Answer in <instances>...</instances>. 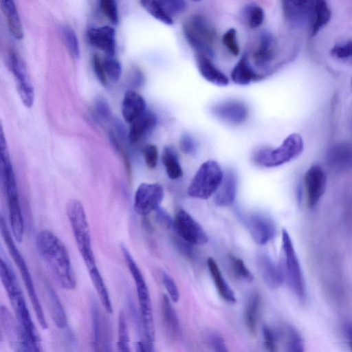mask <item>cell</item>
<instances>
[{
  "label": "cell",
  "instance_id": "obj_1",
  "mask_svg": "<svg viewBox=\"0 0 352 352\" xmlns=\"http://www.w3.org/2000/svg\"><path fill=\"white\" fill-rule=\"evenodd\" d=\"M38 252L50 270L58 285L72 290L76 287V278L68 250L63 241L52 232L43 230L36 236Z\"/></svg>",
  "mask_w": 352,
  "mask_h": 352
},
{
  "label": "cell",
  "instance_id": "obj_2",
  "mask_svg": "<svg viewBox=\"0 0 352 352\" xmlns=\"http://www.w3.org/2000/svg\"><path fill=\"white\" fill-rule=\"evenodd\" d=\"M0 276L15 317L32 342L41 351L39 336L32 322L21 287L11 267L3 258H1Z\"/></svg>",
  "mask_w": 352,
  "mask_h": 352
},
{
  "label": "cell",
  "instance_id": "obj_3",
  "mask_svg": "<svg viewBox=\"0 0 352 352\" xmlns=\"http://www.w3.org/2000/svg\"><path fill=\"white\" fill-rule=\"evenodd\" d=\"M121 250L135 285L145 340L153 344L155 328L151 300L147 285L139 267L128 249L122 245Z\"/></svg>",
  "mask_w": 352,
  "mask_h": 352
},
{
  "label": "cell",
  "instance_id": "obj_4",
  "mask_svg": "<svg viewBox=\"0 0 352 352\" xmlns=\"http://www.w3.org/2000/svg\"><path fill=\"white\" fill-rule=\"evenodd\" d=\"M1 234L7 249L12 258V260L17 266L20 275L23 278V283L28 293L29 298L34 308L37 320L41 327L45 329L47 328V324L41 305L36 294L32 276L23 256L14 242L6 222L2 217L1 218Z\"/></svg>",
  "mask_w": 352,
  "mask_h": 352
},
{
  "label": "cell",
  "instance_id": "obj_5",
  "mask_svg": "<svg viewBox=\"0 0 352 352\" xmlns=\"http://www.w3.org/2000/svg\"><path fill=\"white\" fill-rule=\"evenodd\" d=\"M183 32L195 54L213 56L215 30L205 17L195 14L187 19L183 24Z\"/></svg>",
  "mask_w": 352,
  "mask_h": 352
},
{
  "label": "cell",
  "instance_id": "obj_6",
  "mask_svg": "<svg viewBox=\"0 0 352 352\" xmlns=\"http://www.w3.org/2000/svg\"><path fill=\"white\" fill-rule=\"evenodd\" d=\"M1 161L11 230L14 239L20 243L23 238L24 222L19 201L15 175L10 157H3Z\"/></svg>",
  "mask_w": 352,
  "mask_h": 352
},
{
  "label": "cell",
  "instance_id": "obj_7",
  "mask_svg": "<svg viewBox=\"0 0 352 352\" xmlns=\"http://www.w3.org/2000/svg\"><path fill=\"white\" fill-rule=\"evenodd\" d=\"M67 215L78 249L84 262L95 260L89 226L82 204L77 199L70 200L67 206Z\"/></svg>",
  "mask_w": 352,
  "mask_h": 352
},
{
  "label": "cell",
  "instance_id": "obj_8",
  "mask_svg": "<svg viewBox=\"0 0 352 352\" xmlns=\"http://www.w3.org/2000/svg\"><path fill=\"white\" fill-rule=\"evenodd\" d=\"M303 151V140L298 133L289 135L277 148H261L254 155L256 164L264 167H275L297 157Z\"/></svg>",
  "mask_w": 352,
  "mask_h": 352
},
{
  "label": "cell",
  "instance_id": "obj_9",
  "mask_svg": "<svg viewBox=\"0 0 352 352\" xmlns=\"http://www.w3.org/2000/svg\"><path fill=\"white\" fill-rule=\"evenodd\" d=\"M223 177V173L219 164L214 160H208L196 172L187 193L193 198L207 199L214 194Z\"/></svg>",
  "mask_w": 352,
  "mask_h": 352
},
{
  "label": "cell",
  "instance_id": "obj_10",
  "mask_svg": "<svg viewBox=\"0 0 352 352\" xmlns=\"http://www.w3.org/2000/svg\"><path fill=\"white\" fill-rule=\"evenodd\" d=\"M282 244L284 252V261L282 266L284 277L296 296L303 302L306 299V287L303 274L292 241L285 229L282 231Z\"/></svg>",
  "mask_w": 352,
  "mask_h": 352
},
{
  "label": "cell",
  "instance_id": "obj_11",
  "mask_svg": "<svg viewBox=\"0 0 352 352\" xmlns=\"http://www.w3.org/2000/svg\"><path fill=\"white\" fill-rule=\"evenodd\" d=\"M0 311L1 327L10 346L16 351H40L7 307L2 305Z\"/></svg>",
  "mask_w": 352,
  "mask_h": 352
},
{
  "label": "cell",
  "instance_id": "obj_12",
  "mask_svg": "<svg viewBox=\"0 0 352 352\" xmlns=\"http://www.w3.org/2000/svg\"><path fill=\"white\" fill-rule=\"evenodd\" d=\"M173 226L179 237L189 245H201L208 242L207 234L202 227L183 209L176 212Z\"/></svg>",
  "mask_w": 352,
  "mask_h": 352
},
{
  "label": "cell",
  "instance_id": "obj_13",
  "mask_svg": "<svg viewBox=\"0 0 352 352\" xmlns=\"http://www.w3.org/2000/svg\"><path fill=\"white\" fill-rule=\"evenodd\" d=\"M164 189L157 183H142L134 196V210L137 214L146 216L156 210L163 199Z\"/></svg>",
  "mask_w": 352,
  "mask_h": 352
},
{
  "label": "cell",
  "instance_id": "obj_14",
  "mask_svg": "<svg viewBox=\"0 0 352 352\" xmlns=\"http://www.w3.org/2000/svg\"><path fill=\"white\" fill-rule=\"evenodd\" d=\"M316 0H281L284 16L295 26L308 25L310 28L315 13Z\"/></svg>",
  "mask_w": 352,
  "mask_h": 352
},
{
  "label": "cell",
  "instance_id": "obj_15",
  "mask_svg": "<svg viewBox=\"0 0 352 352\" xmlns=\"http://www.w3.org/2000/svg\"><path fill=\"white\" fill-rule=\"evenodd\" d=\"M92 346L95 351H111V333L109 322L98 304L91 305Z\"/></svg>",
  "mask_w": 352,
  "mask_h": 352
},
{
  "label": "cell",
  "instance_id": "obj_16",
  "mask_svg": "<svg viewBox=\"0 0 352 352\" xmlns=\"http://www.w3.org/2000/svg\"><path fill=\"white\" fill-rule=\"evenodd\" d=\"M10 65L14 76L19 97L26 107H31L34 100V91L27 74L26 68L18 55L10 52Z\"/></svg>",
  "mask_w": 352,
  "mask_h": 352
},
{
  "label": "cell",
  "instance_id": "obj_17",
  "mask_svg": "<svg viewBox=\"0 0 352 352\" xmlns=\"http://www.w3.org/2000/svg\"><path fill=\"white\" fill-rule=\"evenodd\" d=\"M247 226L252 238L259 245L267 243L276 233L274 220L264 212L252 214L248 219Z\"/></svg>",
  "mask_w": 352,
  "mask_h": 352
},
{
  "label": "cell",
  "instance_id": "obj_18",
  "mask_svg": "<svg viewBox=\"0 0 352 352\" xmlns=\"http://www.w3.org/2000/svg\"><path fill=\"white\" fill-rule=\"evenodd\" d=\"M304 184L308 205L314 207L325 191L327 178L322 168L318 165L311 166L305 175Z\"/></svg>",
  "mask_w": 352,
  "mask_h": 352
},
{
  "label": "cell",
  "instance_id": "obj_19",
  "mask_svg": "<svg viewBox=\"0 0 352 352\" xmlns=\"http://www.w3.org/2000/svg\"><path fill=\"white\" fill-rule=\"evenodd\" d=\"M212 113L219 119L233 124H239L247 119L248 109L239 100H227L217 104L212 108Z\"/></svg>",
  "mask_w": 352,
  "mask_h": 352
},
{
  "label": "cell",
  "instance_id": "obj_20",
  "mask_svg": "<svg viewBox=\"0 0 352 352\" xmlns=\"http://www.w3.org/2000/svg\"><path fill=\"white\" fill-rule=\"evenodd\" d=\"M276 56V41L268 32H263L257 47L252 54V60L257 69H267Z\"/></svg>",
  "mask_w": 352,
  "mask_h": 352
},
{
  "label": "cell",
  "instance_id": "obj_21",
  "mask_svg": "<svg viewBox=\"0 0 352 352\" xmlns=\"http://www.w3.org/2000/svg\"><path fill=\"white\" fill-rule=\"evenodd\" d=\"M89 42L104 52L108 56H113L116 52L115 30L109 26L89 29L87 33Z\"/></svg>",
  "mask_w": 352,
  "mask_h": 352
},
{
  "label": "cell",
  "instance_id": "obj_22",
  "mask_svg": "<svg viewBox=\"0 0 352 352\" xmlns=\"http://www.w3.org/2000/svg\"><path fill=\"white\" fill-rule=\"evenodd\" d=\"M257 263L261 276L270 288L276 289L283 284L285 277L282 266L277 265L265 254L258 256Z\"/></svg>",
  "mask_w": 352,
  "mask_h": 352
},
{
  "label": "cell",
  "instance_id": "obj_23",
  "mask_svg": "<svg viewBox=\"0 0 352 352\" xmlns=\"http://www.w3.org/2000/svg\"><path fill=\"white\" fill-rule=\"evenodd\" d=\"M237 188V176L234 171H226L221 184L214 192V201L219 206H228L235 199Z\"/></svg>",
  "mask_w": 352,
  "mask_h": 352
},
{
  "label": "cell",
  "instance_id": "obj_24",
  "mask_svg": "<svg viewBox=\"0 0 352 352\" xmlns=\"http://www.w3.org/2000/svg\"><path fill=\"white\" fill-rule=\"evenodd\" d=\"M156 117L153 112L145 111L130 123L129 140L131 144L138 142L155 126Z\"/></svg>",
  "mask_w": 352,
  "mask_h": 352
},
{
  "label": "cell",
  "instance_id": "obj_25",
  "mask_svg": "<svg viewBox=\"0 0 352 352\" xmlns=\"http://www.w3.org/2000/svg\"><path fill=\"white\" fill-rule=\"evenodd\" d=\"M198 70L208 82L218 86H226L229 83L228 77L212 63L211 58L201 54H195Z\"/></svg>",
  "mask_w": 352,
  "mask_h": 352
},
{
  "label": "cell",
  "instance_id": "obj_26",
  "mask_svg": "<svg viewBox=\"0 0 352 352\" xmlns=\"http://www.w3.org/2000/svg\"><path fill=\"white\" fill-rule=\"evenodd\" d=\"M146 111L144 98L134 91L125 93L122 102V114L126 122L131 123Z\"/></svg>",
  "mask_w": 352,
  "mask_h": 352
},
{
  "label": "cell",
  "instance_id": "obj_27",
  "mask_svg": "<svg viewBox=\"0 0 352 352\" xmlns=\"http://www.w3.org/2000/svg\"><path fill=\"white\" fill-rule=\"evenodd\" d=\"M44 289L53 322L58 328L65 329L67 325V318L61 302L52 287L46 280L44 283Z\"/></svg>",
  "mask_w": 352,
  "mask_h": 352
},
{
  "label": "cell",
  "instance_id": "obj_28",
  "mask_svg": "<svg viewBox=\"0 0 352 352\" xmlns=\"http://www.w3.org/2000/svg\"><path fill=\"white\" fill-rule=\"evenodd\" d=\"M231 78L234 82L240 85H246L253 80L262 79L264 76L256 73L251 67L248 55L244 54L231 72Z\"/></svg>",
  "mask_w": 352,
  "mask_h": 352
},
{
  "label": "cell",
  "instance_id": "obj_29",
  "mask_svg": "<svg viewBox=\"0 0 352 352\" xmlns=\"http://www.w3.org/2000/svg\"><path fill=\"white\" fill-rule=\"evenodd\" d=\"M207 265L219 295L226 302L235 303L236 299L234 291L226 281L216 261L210 257L207 260Z\"/></svg>",
  "mask_w": 352,
  "mask_h": 352
},
{
  "label": "cell",
  "instance_id": "obj_30",
  "mask_svg": "<svg viewBox=\"0 0 352 352\" xmlns=\"http://www.w3.org/2000/svg\"><path fill=\"white\" fill-rule=\"evenodd\" d=\"M85 266L88 270L91 280L100 298L102 306L107 313L111 314L113 312V307L110 296L100 271L96 265V263L92 262L85 265Z\"/></svg>",
  "mask_w": 352,
  "mask_h": 352
},
{
  "label": "cell",
  "instance_id": "obj_31",
  "mask_svg": "<svg viewBox=\"0 0 352 352\" xmlns=\"http://www.w3.org/2000/svg\"><path fill=\"white\" fill-rule=\"evenodd\" d=\"M329 164L336 169L352 167V146L347 144H340L332 147L328 154Z\"/></svg>",
  "mask_w": 352,
  "mask_h": 352
},
{
  "label": "cell",
  "instance_id": "obj_32",
  "mask_svg": "<svg viewBox=\"0 0 352 352\" xmlns=\"http://www.w3.org/2000/svg\"><path fill=\"white\" fill-rule=\"evenodd\" d=\"M1 5L10 33L16 39L23 38V28L14 1L1 0Z\"/></svg>",
  "mask_w": 352,
  "mask_h": 352
},
{
  "label": "cell",
  "instance_id": "obj_33",
  "mask_svg": "<svg viewBox=\"0 0 352 352\" xmlns=\"http://www.w3.org/2000/svg\"><path fill=\"white\" fill-rule=\"evenodd\" d=\"M161 311L163 323L168 335L172 338H177L179 334V320L170 299L166 295H163L162 298Z\"/></svg>",
  "mask_w": 352,
  "mask_h": 352
},
{
  "label": "cell",
  "instance_id": "obj_34",
  "mask_svg": "<svg viewBox=\"0 0 352 352\" xmlns=\"http://www.w3.org/2000/svg\"><path fill=\"white\" fill-rule=\"evenodd\" d=\"M162 160L167 175L170 179H176L182 176L183 171L177 155L173 147L166 146L164 148Z\"/></svg>",
  "mask_w": 352,
  "mask_h": 352
},
{
  "label": "cell",
  "instance_id": "obj_35",
  "mask_svg": "<svg viewBox=\"0 0 352 352\" xmlns=\"http://www.w3.org/2000/svg\"><path fill=\"white\" fill-rule=\"evenodd\" d=\"M331 19V10L326 0H316L314 18L309 28L311 35L315 36Z\"/></svg>",
  "mask_w": 352,
  "mask_h": 352
},
{
  "label": "cell",
  "instance_id": "obj_36",
  "mask_svg": "<svg viewBox=\"0 0 352 352\" xmlns=\"http://www.w3.org/2000/svg\"><path fill=\"white\" fill-rule=\"evenodd\" d=\"M260 296L257 293L252 294L246 305L245 310V322L250 333L254 335L256 331Z\"/></svg>",
  "mask_w": 352,
  "mask_h": 352
},
{
  "label": "cell",
  "instance_id": "obj_37",
  "mask_svg": "<svg viewBox=\"0 0 352 352\" xmlns=\"http://www.w3.org/2000/svg\"><path fill=\"white\" fill-rule=\"evenodd\" d=\"M280 334L285 340L287 351L301 352L304 350L302 340L298 333L292 327L287 326L281 329Z\"/></svg>",
  "mask_w": 352,
  "mask_h": 352
},
{
  "label": "cell",
  "instance_id": "obj_38",
  "mask_svg": "<svg viewBox=\"0 0 352 352\" xmlns=\"http://www.w3.org/2000/svg\"><path fill=\"white\" fill-rule=\"evenodd\" d=\"M141 5L154 18L166 25H173L174 20L164 8L153 0H140Z\"/></svg>",
  "mask_w": 352,
  "mask_h": 352
},
{
  "label": "cell",
  "instance_id": "obj_39",
  "mask_svg": "<svg viewBox=\"0 0 352 352\" xmlns=\"http://www.w3.org/2000/svg\"><path fill=\"white\" fill-rule=\"evenodd\" d=\"M117 347L120 351H129V335L125 313L120 310L118 314Z\"/></svg>",
  "mask_w": 352,
  "mask_h": 352
},
{
  "label": "cell",
  "instance_id": "obj_40",
  "mask_svg": "<svg viewBox=\"0 0 352 352\" xmlns=\"http://www.w3.org/2000/svg\"><path fill=\"white\" fill-rule=\"evenodd\" d=\"M62 34L69 54L74 58H78L80 56V47L75 32L70 27L64 25L62 28Z\"/></svg>",
  "mask_w": 352,
  "mask_h": 352
},
{
  "label": "cell",
  "instance_id": "obj_41",
  "mask_svg": "<svg viewBox=\"0 0 352 352\" xmlns=\"http://www.w3.org/2000/svg\"><path fill=\"white\" fill-rule=\"evenodd\" d=\"M245 16L248 25L252 28H256L264 21V11L258 5L250 4L245 10Z\"/></svg>",
  "mask_w": 352,
  "mask_h": 352
},
{
  "label": "cell",
  "instance_id": "obj_42",
  "mask_svg": "<svg viewBox=\"0 0 352 352\" xmlns=\"http://www.w3.org/2000/svg\"><path fill=\"white\" fill-rule=\"evenodd\" d=\"M102 63L107 78L113 82H116L120 78L122 72L119 61L113 56H108L102 60Z\"/></svg>",
  "mask_w": 352,
  "mask_h": 352
},
{
  "label": "cell",
  "instance_id": "obj_43",
  "mask_svg": "<svg viewBox=\"0 0 352 352\" xmlns=\"http://www.w3.org/2000/svg\"><path fill=\"white\" fill-rule=\"evenodd\" d=\"M206 344L216 351L226 352L228 349L223 337L215 331H207L204 334Z\"/></svg>",
  "mask_w": 352,
  "mask_h": 352
},
{
  "label": "cell",
  "instance_id": "obj_44",
  "mask_svg": "<svg viewBox=\"0 0 352 352\" xmlns=\"http://www.w3.org/2000/svg\"><path fill=\"white\" fill-rule=\"evenodd\" d=\"M331 54L338 59L352 63V41L335 45L331 50Z\"/></svg>",
  "mask_w": 352,
  "mask_h": 352
},
{
  "label": "cell",
  "instance_id": "obj_45",
  "mask_svg": "<svg viewBox=\"0 0 352 352\" xmlns=\"http://www.w3.org/2000/svg\"><path fill=\"white\" fill-rule=\"evenodd\" d=\"M162 6L164 10L173 15L183 13L187 8L186 0H153Z\"/></svg>",
  "mask_w": 352,
  "mask_h": 352
},
{
  "label": "cell",
  "instance_id": "obj_46",
  "mask_svg": "<svg viewBox=\"0 0 352 352\" xmlns=\"http://www.w3.org/2000/svg\"><path fill=\"white\" fill-rule=\"evenodd\" d=\"M230 260L235 276L248 281H252L253 280L254 276L252 273L241 258L231 256Z\"/></svg>",
  "mask_w": 352,
  "mask_h": 352
},
{
  "label": "cell",
  "instance_id": "obj_47",
  "mask_svg": "<svg viewBox=\"0 0 352 352\" xmlns=\"http://www.w3.org/2000/svg\"><path fill=\"white\" fill-rule=\"evenodd\" d=\"M222 42L226 49L234 56L239 54L240 48L236 39V30L230 28L223 34Z\"/></svg>",
  "mask_w": 352,
  "mask_h": 352
},
{
  "label": "cell",
  "instance_id": "obj_48",
  "mask_svg": "<svg viewBox=\"0 0 352 352\" xmlns=\"http://www.w3.org/2000/svg\"><path fill=\"white\" fill-rule=\"evenodd\" d=\"M100 7L102 13L113 23L118 22V12L116 0H100Z\"/></svg>",
  "mask_w": 352,
  "mask_h": 352
},
{
  "label": "cell",
  "instance_id": "obj_49",
  "mask_svg": "<svg viewBox=\"0 0 352 352\" xmlns=\"http://www.w3.org/2000/svg\"><path fill=\"white\" fill-rule=\"evenodd\" d=\"M142 154L147 167L153 169L155 168L158 160V151L155 145L148 144L142 148Z\"/></svg>",
  "mask_w": 352,
  "mask_h": 352
},
{
  "label": "cell",
  "instance_id": "obj_50",
  "mask_svg": "<svg viewBox=\"0 0 352 352\" xmlns=\"http://www.w3.org/2000/svg\"><path fill=\"white\" fill-rule=\"evenodd\" d=\"M263 344L266 350L274 351L276 350L278 334L267 325L263 327Z\"/></svg>",
  "mask_w": 352,
  "mask_h": 352
},
{
  "label": "cell",
  "instance_id": "obj_51",
  "mask_svg": "<svg viewBox=\"0 0 352 352\" xmlns=\"http://www.w3.org/2000/svg\"><path fill=\"white\" fill-rule=\"evenodd\" d=\"M162 280L171 300L177 302L179 298V292L175 280L166 272L162 273Z\"/></svg>",
  "mask_w": 352,
  "mask_h": 352
},
{
  "label": "cell",
  "instance_id": "obj_52",
  "mask_svg": "<svg viewBox=\"0 0 352 352\" xmlns=\"http://www.w3.org/2000/svg\"><path fill=\"white\" fill-rule=\"evenodd\" d=\"M179 145L181 151L187 155H192L196 151V144L194 139L188 133L181 135Z\"/></svg>",
  "mask_w": 352,
  "mask_h": 352
},
{
  "label": "cell",
  "instance_id": "obj_53",
  "mask_svg": "<svg viewBox=\"0 0 352 352\" xmlns=\"http://www.w3.org/2000/svg\"><path fill=\"white\" fill-rule=\"evenodd\" d=\"M92 66L98 80L101 84L105 85L107 84V78L104 72L102 60L97 54H95L92 58Z\"/></svg>",
  "mask_w": 352,
  "mask_h": 352
},
{
  "label": "cell",
  "instance_id": "obj_54",
  "mask_svg": "<svg viewBox=\"0 0 352 352\" xmlns=\"http://www.w3.org/2000/svg\"><path fill=\"white\" fill-rule=\"evenodd\" d=\"M155 211L157 220L162 225L166 228H170L173 225V220L165 210L159 207Z\"/></svg>",
  "mask_w": 352,
  "mask_h": 352
},
{
  "label": "cell",
  "instance_id": "obj_55",
  "mask_svg": "<svg viewBox=\"0 0 352 352\" xmlns=\"http://www.w3.org/2000/svg\"><path fill=\"white\" fill-rule=\"evenodd\" d=\"M344 332L348 344L352 351V322H349L345 324Z\"/></svg>",
  "mask_w": 352,
  "mask_h": 352
},
{
  "label": "cell",
  "instance_id": "obj_56",
  "mask_svg": "<svg viewBox=\"0 0 352 352\" xmlns=\"http://www.w3.org/2000/svg\"><path fill=\"white\" fill-rule=\"evenodd\" d=\"M192 1H200V0H192Z\"/></svg>",
  "mask_w": 352,
  "mask_h": 352
}]
</instances>
